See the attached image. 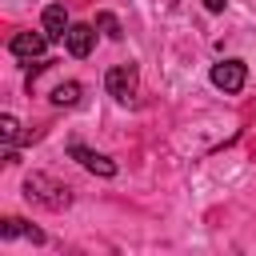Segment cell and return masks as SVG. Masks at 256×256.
<instances>
[{"label":"cell","instance_id":"9","mask_svg":"<svg viewBox=\"0 0 256 256\" xmlns=\"http://www.w3.org/2000/svg\"><path fill=\"white\" fill-rule=\"evenodd\" d=\"M80 96H84V88H80L76 80H64V84H56V88H52V96H48V100H52L56 108H76V104H80Z\"/></svg>","mask_w":256,"mask_h":256},{"label":"cell","instance_id":"4","mask_svg":"<svg viewBox=\"0 0 256 256\" xmlns=\"http://www.w3.org/2000/svg\"><path fill=\"white\" fill-rule=\"evenodd\" d=\"M68 156H72V160H80L92 176H104V180H108V176H116V160H108V156H100V152L84 148L80 140H72V144H68Z\"/></svg>","mask_w":256,"mask_h":256},{"label":"cell","instance_id":"1","mask_svg":"<svg viewBox=\"0 0 256 256\" xmlns=\"http://www.w3.org/2000/svg\"><path fill=\"white\" fill-rule=\"evenodd\" d=\"M24 196H28L32 204L48 208V212H64V208L72 204V188L60 184V180H52V176H44V172H32V176L24 180Z\"/></svg>","mask_w":256,"mask_h":256},{"label":"cell","instance_id":"5","mask_svg":"<svg viewBox=\"0 0 256 256\" xmlns=\"http://www.w3.org/2000/svg\"><path fill=\"white\" fill-rule=\"evenodd\" d=\"M44 48H48L44 28H40V32H16V36H12V44H8V52H12V56H20V60H36V56H44Z\"/></svg>","mask_w":256,"mask_h":256},{"label":"cell","instance_id":"12","mask_svg":"<svg viewBox=\"0 0 256 256\" xmlns=\"http://www.w3.org/2000/svg\"><path fill=\"white\" fill-rule=\"evenodd\" d=\"M224 4H228V0H204V8H208V12H224Z\"/></svg>","mask_w":256,"mask_h":256},{"label":"cell","instance_id":"8","mask_svg":"<svg viewBox=\"0 0 256 256\" xmlns=\"http://www.w3.org/2000/svg\"><path fill=\"white\" fill-rule=\"evenodd\" d=\"M16 236H24V240H32V244H44V232H40V228H32V224L20 220V216H8V220L0 224V240H16Z\"/></svg>","mask_w":256,"mask_h":256},{"label":"cell","instance_id":"11","mask_svg":"<svg viewBox=\"0 0 256 256\" xmlns=\"http://www.w3.org/2000/svg\"><path fill=\"white\" fill-rule=\"evenodd\" d=\"M96 28H100L108 40H120V36H124V28H120V20H116L112 12H96Z\"/></svg>","mask_w":256,"mask_h":256},{"label":"cell","instance_id":"10","mask_svg":"<svg viewBox=\"0 0 256 256\" xmlns=\"http://www.w3.org/2000/svg\"><path fill=\"white\" fill-rule=\"evenodd\" d=\"M0 140H4V148H16V144L24 140V132H20V120H16L12 112H4V116H0Z\"/></svg>","mask_w":256,"mask_h":256},{"label":"cell","instance_id":"3","mask_svg":"<svg viewBox=\"0 0 256 256\" xmlns=\"http://www.w3.org/2000/svg\"><path fill=\"white\" fill-rule=\"evenodd\" d=\"M244 80H248V68H244V60H220L216 68H212V84L220 88V92H240L244 88Z\"/></svg>","mask_w":256,"mask_h":256},{"label":"cell","instance_id":"6","mask_svg":"<svg viewBox=\"0 0 256 256\" xmlns=\"http://www.w3.org/2000/svg\"><path fill=\"white\" fill-rule=\"evenodd\" d=\"M40 28H44V36L48 40H64L68 36V12H64V4H48L44 8V16H40Z\"/></svg>","mask_w":256,"mask_h":256},{"label":"cell","instance_id":"2","mask_svg":"<svg viewBox=\"0 0 256 256\" xmlns=\"http://www.w3.org/2000/svg\"><path fill=\"white\" fill-rule=\"evenodd\" d=\"M136 84H140V76H136V64H112V68H108V76H104V88H108V96H116L120 104H128V100L136 96Z\"/></svg>","mask_w":256,"mask_h":256},{"label":"cell","instance_id":"7","mask_svg":"<svg viewBox=\"0 0 256 256\" xmlns=\"http://www.w3.org/2000/svg\"><path fill=\"white\" fill-rule=\"evenodd\" d=\"M92 36H96V32H92V24H72V28H68V36H64V44H68V52H72L76 60H84V56L92 52Z\"/></svg>","mask_w":256,"mask_h":256}]
</instances>
